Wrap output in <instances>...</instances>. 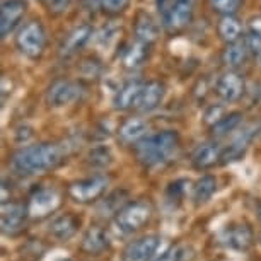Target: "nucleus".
<instances>
[{
  "label": "nucleus",
  "mask_w": 261,
  "mask_h": 261,
  "mask_svg": "<svg viewBox=\"0 0 261 261\" xmlns=\"http://www.w3.org/2000/svg\"><path fill=\"white\" fill-rule=\"evenodd\" d=\"M248 53H249V50H248L246 41L239 39V41L229 43V45L225 46V50L222 51V62L225 67L238 68L241 65H244L246 58H248Z\"/></svg>",
  "instance_id": "25"
},
{
  "label": "nucleus",
  "mask_w": 261,
  "mask_h": 261,
  "mask_svg": "<svg viewBox=\"0 0 261 261\" xmlns=\"http://www.w3.org/2000/svg\"><path fill=\"white\" fill-rule=\"evenodd\" d=\"M63 161V150L60 145L41 142L19 149L12 155L11 166L12 169L22 176H34L55 169Z\"/></svg>",
  "instance_id": "1"
},
{
  "label": "nucleus",
  "mask_w": 261,
  "mask_h": 261,
  "mask_svg": "<svg viewBox=\"0 0 261 261\" xmlns=\"http://www.w3.org/2000/svg\"><path fill=\"white\" fill-rule=\"evenodd\" d=\"M118 137L125 144L137 145L147 137V123L142 118H128L118 130Z\"/></svg>",
  "instance_id": "22"
},
{
  "label": "nucleus",
  "mask_w": 261,
  "mask_h": 261,
  "mask_svg": "<svg viewBox=\"0 0 261 261\" xmlns=\"http://www.w3.org/2000/svg\"><path fill=\"white\" fill-rule=\"evenodd\" d=\"M222 159V147L214 142H203V144L196 145L195 150L191 152V164L195 169L198 171H206L212 169L215 164H219Z\"/></svg>",
  "instance_id": "14"
},
{
  "label": "nucleus",
  "mask_w": 261,
  "mask_h": 261,
  "mask_svg": "<svg viewBox=\"0 0 261 261\" xmlns=\"http://www.w3.org/2000/svg\"><path fill=\"white\" fill-rule=\"evenodd\" d=\"M215 92L224 102H236L244 94V79L241 73L229 70L219 77L215 84Z\"/></svg>",
  "instance_id": "12"
},
{
  "label": "nucleus",
  "mask_w": 261,
  "mask_h": 261,
  "mask_svg": "<svg viewBox=\"0 0 261 261\" xmlns=\"http://www.w3.org/2000/svg\"><path fill=\"white\" fill-rule=\"evenodd\" d=\"M217 33L222 41L229 43H236L241 39V34H243V26L236 17L232 16H224L220 19L219 26H217Z\"/></svg>",
  "instance_id": "26"
},
{
  "label": "nucleus",
  "mask_w": 261,
  "mask_h": 261,
  "mask_svg": "<svg viewBox=\"0 0 261 261\" xmlns=\"http://www.w3.org/2000/svg\"><path fill=\"white\" fill-rule=\"evenodd\" d=\"M144 84L145 82H140V81H128L123 84L120 89L116 91L115 97H113V105H115L116 110H120V111L135 110V105H137V101H139V96L142 92Z\"/></svg>",
  "instance_id": "17"
},
{
  "label": "nucleus",
  "mask_w": 261,
  "mask_h": 261,
  "mask_svg": "<svg viewBox=\"0 0 261 261\" xmlns=\"http://www.w3.org/2000/svg\"><path fill=\"white\" fill-rule=\"evenodd\" d=\"M82 86L68 79H57L46 91V102L50 108H65L82 96Z\"/></svg>",
  "instance_id": "9"
},
{
  "label": "nucleus",
  "mask_w": 261,
  "mask_h": 261,
  "mask_svg": "<svg viewBox=\"0 0 261 261\" xmlns=\"http://www.w3.org/2000/svg\"><path fill=\"white\" fill-rule=\"evenodd\" d=\"M110 185V179L102 174L91 176V178L79 179L68 186V195L73 201L82 205L94 203L106 193V188Z\"/></svg>",
  "instance_id": "5"
},
{
  "label": "nucleus",
  "mask_w": 261,
  "mask_h": 261,
  "mask_svg": "<svg viewBox=\"0 0 261 261\" xmlns=\"http://www.w3.org/2000/svg\"><path fill=\"white\" fill-rule=\"evenodd\" d=\"M79 225H81V219H77L73 214H63V215L55 217V219L51 220L48 232H50L57 241L65 243V241L72 239L73 236L77 234Z\"/></svg>",
  "instance_id": "18"
},
{
  "label": "nucleus",
  "mask_w": 261,
  "mask_h": 261,
  "mask_svg": "<svg viewBox=\"0 0 261 261\" xmlns=\"http://www.w3.org/2000/svg\"><path fill=\"white\" fill-rule=\"evenodd\" d=\"M29 217L28 205L21 203V201L9 200L2 203V214H0V229H2L4 236L14 238L17 236L26 225V220Z\"/></svg>",
  "instance_id": "8"
},
{
  "label": "nucleus",
  "mask_w": 261,
  "mask_h": 261,
  "mask_svg": "<svg viewBox=\"0 0 261 261\" xmlns=\"http://www.w3.org/2000/svg\"><path fill=\"white\" fill-rule=\"evenodd\" d=\"M241 121H243V113H239V111L227 113V115H224L219 121L210 126V135L214 137L215 140L224 139V137H227L232 134V132L238 130Z\"/></svg>",
  "instance_id": "24"
},
{
  "label": "nucleus",
  "mask_w": 261,
  "mask_h": 261,
  "mask_svg": "<svg viewBox=\"0 0 261 261\" xmlns=\"http://www.w3.org/2000/svg\"><path fill=\"white\" fill-rule=\"evenodd\" d=\"M135 147L137 161L144 167H157L169 162L179 147V137L176 132L164 130L154 135H147Z\"/></svg>",
  "instance_id": "2"
},
{
  "label": "nucleus",
  "mask_w": 261,
  "mask_h": 261,
  "mask_svg": "<svg viewBox=\"0 0 261 261\" xmlns=\"http://www.w3.org/2000/svg\"><path fill=\"white\" fill-rule=\"evenodd\" d=\"M128 203H130V201H126V193H125V191H115V193L108 195L105 200H101L99 214L102 217L113 215V219H115V217L120 214V212L125 208Z\"/></svg>",
  "instance_id": "27"
},
{
  "label": "nucleus",
  "mask_w": 261,
  "mask_h": 261,
  "mask_svg": "<svg viewBox=\"0 0 261 261\" xmlns=\"http://www.w3.org/2000/svg\"><path fill=\"white\" fill-rule=\"evenodd\" d=\"M169 2L171 0H155V6H157V9H159V12H164Z\"/></svg>",
  "instance_id": "36"
},
{
  "label": "nucleus",
  "mask_w": 261,
  "mask_h": 261,
  "mask_svg": "<svg viewBox=\"0 0 261 261\" xmlns=\"http://www.w3.org/2000/svg\"><path fill=\"white\" fill-rule=\"evenodd\" d=\"M259 241H261V238H259Z\"/></svg>",
  "instance_id": "38"
},
{
  "label": "nucleus",
  "mask_w": 261,
  "mask_h": 261,
  "mask_svg": "<svg viewBox=\"0 0 261 261\" xmlns=\"http://www.w3.org/2000/svg\"><path fill=\"white\" fill-rule=\"evenodd\" d=\"M145 48H149V46L140 41H135V43H132L130 46H126V50L123 51V63H125V67H128V68L139 67L147 55Z\"/></svg>",
  "instance_id": "29"
},
{
  "label": "nucleus",
  "mask_w": 261,
  "mask_h": 261,
  "mask_svg": "<svg viewBox=\"0 0 261 261\" xmlns=\"http://www.w3.org/2000/svg\"><path fill=\"white\" fill-rule=\"evenodd\" d=\"M220 244L232 251H248L254 243L253 229L244 222H236L227 225L219 236Z\"/></svg>",
  "instance_id": "10"
},
{
  "label": "nucleus",
  "mask_w": 261,
  "mask_h": 261,
  "mask_svg": "<svg viewBox=\"0 0 261 261\" xmlns=\"http://www.w3.org/2000/svg\"><path fill=\"white\" fill-rule=\"evenodd\" d=\"M196 0H171L162 12V26L167 33H179L193 19Z\"/></svg>",
  "instance_id": "6"
},
{
  "label": "nucleus",
  "mask_w": 261,
  "mask_h": 261,
  "mask_svg": "<svg viewBox=\"0 0 261 261\" xmlns=\"http://www.w3.org/2000/svg\"><path fill=\"white\" fill-rule=\"evenodd\" d=\"M152 217V205L149 201L139 200L130 201L115 219H113V229L120 236H130L142 229Z\"/></svg>",
  "instance_id": "3"
},
{
  "label": "nucleus",
  "mask_w": 261,
  "mask_h": 261,
  "mask_svg": "<svg viewBox=\"0 0 261 261\" xmlns=\"http://www.w3.org/2000/svg\"><path fill=\"white\" fill-rule=\"evenodd\" d=\"M162 239L155 234L142 236L123 249V261H154L162 253Z\"/></svg>",
  "instance_id": "7"
},
{
  "label": "nucleus",
  "mask_w": 261,
  "mask_h": 261,
  "mask_svg": "<svg viewBox=\"0 0 261 261\" xmlns=\"http://www.w3.org/2000/svg\"><path fill=\"white\" fill-rule=\"evenodd\" d=\"M208 2L215 12L222 14V16H232L238 11L241 0H208Z\"/></svg>",
  "instance_id": "31"
},
{
  "label": "nucleus",
  "mask_w": 261,
  "mask_h": 261,
  "mask_svg": "<svg viewBox=\"0 0 261 261\" xmlns=\"http://www.w3.org/2000/svg\"><path fill=\"white\" fill-rule=\"evenodd\" d=\"M248 50L253 57L261 58V17H253L248 24V34L244 38Z\"/></svg>",
  "instance_id": "28"
},
{
  "label": "nucleus",
  "mask_w": 261,
  "mask_h": 261,
  "mask_svg": "<svg viewBox=\"0 0 261 261\" xmlns=\"http://www.w3.org/2000/svg\"><path fill=\"white\" fill-rule=\"evenodd\" d=\"M72 2L73 0H46V7L53 16H60V14H63L70 7Z\"/></svg>",
  "instance_id": "35"
},
{
  "label": "nucleus",
  "mask_w": 261,
  "mask_h": 261,
  "mask_svg": "<svg viewBox=\"0 0 261 261\" xmlns=\"http://www.w3.org/2000/svg\"><path fill=\"white\" fill-rule=\"evenodd\" d=\"M17 50L28 58H38L43 55L46 46V33L39 21H29L19 29L16 36Z\"/></svg>",
  "instance_id": "4"
},
{
  "label": "nucleus",
  "mask_w": 261,
  "mask_h": 261,
  "mask_svg": "<svg viewBox=\"0 0 261 261\" xmlns=\"http://www.w3.org/2000/svg\"><path fill=\"white\" fill-rule=\"evenodd\" d=\"M258 219H259V222H261V203L258 206Z\"/></svg>",
  "instance_id": "37"
},
{
  "label": "nucleus",
  "mask_w": 261,
  "mask_h": 261,
  "mask_svg": "<svg viewBox=\"0 0 261 261\" xmlns=\"http://www.w3.org/2000/svg\"><path fill=\"white\" fill-rule=\"evenodd\" d=\"M91 36H92V28L87 26V24L73 28L72 31L63 38V41L60 45V57L68 58V57L77 55V53L89 43Z\"/></svg>",
  "instance_id": "16"
},
{
  "label": "nucleus",
  "mask_w": 261,
  "mask_h": 261,
  "mask_svg": "<svg viewBox=\"0 0 261 261\" xmlns=\"http://www.w3.org/2000/svg\"><path fill=\"white\" fill-rule=\"evenodd\" d=\"M164 94H166L164 84H161L157 81L145 82L139 96V101H137V105H135V111H139V113L154 111L155 108L161 106L162 99H164Z\"/></svg>",
  "instance_id": "15"
},
{
  "label": "nucleus",
  "mask_w": 261,
  "mask_h": 261,
  "mask_svg": "<svg viewBox=\"0 0 261 261\" xmlns=\"http://www.w3.org/2000/svg\"><path fill=\"white\" fill-rule=\"evenodd\" d=\"M253 137H254V128H244L243 132H239L234 137V140L225 149H222V159H220V162L222 164H229V162L239 161L244 155L246 149L249 147Z\"/></svg>",
  "instance_id": "19"
},
{
  "label": "nucleus",
  "mask_w": 261,
  "mask_h": 261,
  "mask_svg": "<svg viewBox=\"0 0 261 261\" xmlns=\"http://www.w3.org/2000/svg\"><path fill=\"white\" fill-rule=\"evenodd\" d=\"M134 33H135L137 41H140L149 46L155 41L157 36H159V26H157V22L152 19L149 12L140 11L135 17Z\"/></svg>",
  "instance_id": "20"
},
{
  "label": "nucleus",
  "mask_w": 261,
  "mask_h": 261,
  "mask_svg": "<svg viewBox=\"0 0 261 261\" xmlns=\"http://www.w3.org/2000/svg\"><path fill=\"white\" fill-rule=\"evenodd\" d=\"M186 185H190V181H186V179H178V181H174V183H171L169 188H167V196H169L171 200L181 198L186 191Z\"/></svg>",
  "instance_id": "34"
},
{
  "label": "nucleus",
  "mask_w": 261,
  "mask_h": 261,
  "mask_svg": "<svg viewBox=\"0 0 261 261\" xmlns=\"http://www.w3.org/2000/svg\"><path fill=\"white\" fill-rule=\"evenodd\" d=\"M110 248V239L105 229L92 225L84 232L81 239V249L87 254H101L102 251Z\"/></svg>",
  "instance_id": "21"
},
{
  "label": "nucleus",
  "mask_w": 261,
  "mask_h": 261,
  "mask_svg": "<svg viewBox=\"0 0 261 261\" xmlns=\"http://www.w3.org/2000/svg\"><path fill=\"white\" fill-rule=\"evenodd\" d=\"M181 259H183V249L179 246H169L154 261H181Z\"/></svg>",
  "instance_id": "33"
},
{
  "label": "nucleus",
  "mask_w": 261,
  "mask_h": 261,
  "mask_svg": "<svg viewBox=\"0 0 261 261\" xmlns=\"http://www.w3.org/2000/svg\"><path fill=\"white\" fill-rule=\"evenodd\" d=\"M217 191V178L212 174H205L201 178L196 179L191 190V200L195 205H203L206 203Z\"/></svg>",
  "instance_id": "23"
},
{
  "label": "nucleus",
  "mask_w": 261,
  "mask_h": 261,
  "mask_svg": "<svg viewBox=\"0 0 261 261\" xmlns=\"http://www.w3.org/2000/svg\"><path fill=\"white\" fill-rule=\"evenodd\" d=\"M130 0H99V6L110 16H118L128 7Z\"/></svg>",
  "instance_id": "32"
},
{
  "label": "nucleus",
  "mask_w": 261,
  "mask_h": 261,
  "mask_svg": "<svg viewBox=\"0 0 261 261\" xmlns=\"http://www.w3.org/2000/svg\"><path fill=\"white\" fill-rule=\"evenodd\" d=\"M26 0H4L0 9V34L7 38L26 14Z\"/></svg>",
  "instance_id": "13"
},
{
  "label": "nucleus",
  "mask_w": 261,
  "mask_h": 261,
  "mask_svg": "<svg viewBox=\"0 0 261 261\" xmlns=\"http://www.w3.org/2000/svg\"><path fill=\"white\" fill-rule=\"evenodd\" d=\"M58 205H60V196H58L55 190L38 188L28 201V210L31 217L43 219V217L53 214Z\"/></svg>",
  "instance_id": "11"
},
{
  "label": "nucleus",
  "mask_w": 261,
  "mask_h": 261,
  "mask_svg": "<svg viewBox=\"0 0 261 261\" xmlns=\"http://www.w3.org/2000/svg\"><path fill=\"white\" fill-rule=\"evenodd\" d=\"M87 162L94 167H106L113 162V155L110 149H106V147H96L87 155Z\"/></svg>",
  "instance_id": "30"
}]
</instances>
